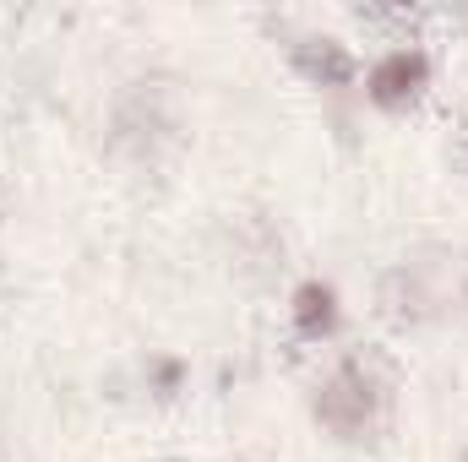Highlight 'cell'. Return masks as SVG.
Returning <instances> with one entry per match:
<instances>
[{
  "instance_id": "6da1fadb",
  "label": "cell",
  "mask_w": 468,
  "mask_h": 462,
  "mask_svg": "<svg viewBox=\"0 0 468 462\" xmlns=\"http://www.w3.org/2000/svg\"><path fill=\"white\" fill-rule=\"evenodd\" d=\"M381 408H387V381H381V370L370 364V359H344L333 375H327V386H322V397H316V419L333 430V436H365L376 419H381Z\"/></svg>"
},
{
  "instance_id": "7a4b0ae2",
  "label": "cell",
  "mask_w": 468,
  "mask_h": 462,
  "mask_svg": "<svg viewBox=\"0 0 468 462\" xmlns=\"http://www.w3.org/2000/svg\"><path fill=\"white\" fill-rule=\"evenodd\" d=\"M420 82H425V55L398 49V55H387V60L370 71V99H376V104H387V110H398L403 99H414V93H420Z\"/></svg>"
},
{
  "instance_id": "277c9868",
  "label": "cell",
  "mask_w": 468,
  "mask_h": 462,
  "mask_svg": "<svg viewBox=\"0 0 468 462\" xmlns=\"http://www.w3.org/2000/svg\"><path fill=\"white\" fill-rule=\"evenodd\" d=\"M294 316H300V327H305V332H316V327H333V289H322V283H305V289L294 294Z\"/></svg>"
},
{
  "instance_id": "3957f363",
  "label": "cell",
  "mask_w": 468,
  "mask_h": 462,
  "mask_svg": "<svg viewBox=\"0 0 468 462\" xmlns=\"http://www.w3.org/2000/svg\"><path fill=\"white\" fill-rule=\"evenodd\" d=\"M300 55V66L316 77V82H349V55L333 44V38H322V49H294Z\"/></svg>"
}]
</instances>
